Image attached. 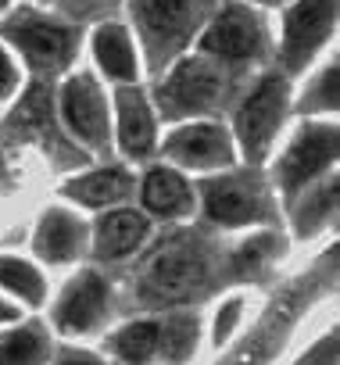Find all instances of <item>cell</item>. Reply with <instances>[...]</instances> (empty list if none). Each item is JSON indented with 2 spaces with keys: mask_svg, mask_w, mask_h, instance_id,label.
Here are the masks:
<instances>
[{
  "mask_svg": "<svg viewBox=\"0 0 340 365\" xmlns=\"http://www.w3.org/2000/svg\"><path fill=\"white\" fill-rule=\"evenodd\" d=\"M108 304H111L108 279L101 272H79L65 287V294L54 308V322H58V329L83 336V333H93L108 319Z\"/></svg>",
  "mask_w": 340,
  "mask_h": 365,
  "instance_id": "11",
  "label": "cell"
},
{
  "mask_svg": "<svg viewBox=\"0 0 340 365\" xmlns=\"http://www.w3.org/2000/svg\"><path fill=\"white\" fill-rule=\"evenodd\" d=\"M287 111H290V83L283 72H265L244 93V101L233 111V125H237V140L251 165H258L269 154Z\"/></svg>",
  "mask_w": 340,
  "mask_h": 365,
  "instance_id": "7",
  "label": "cell"
},
{
  "mask_svg": "<svg viewBox=\"0 0 340 365\" xmlns=\"http://www.w3.org/2000/svg\"><path fill=\"white\" fill-rule=\"evenodd\" d=\"M197 43L205 58H215L230 68H247L269 54V22L254 4L219 0V11H212Z\"/></svg>",
  "mask_w": 340,
  "mask_h": 365,
  "instance_id": "5",
  "label": "cell"
},
{
  "mask_svg": "<svg viewBox=\"0 0 340 365\" xmlns=\"http://www.w3.org/2000/svg\"><path fill=\"white\" fill-rule=\"evenodd\" d=\"M15 304H8V301H0V322H15Z\"/></svg>",
  "mask_w": 340,
  "mask_h": 365,
  "instance_id": "32",
  "label": "cell"
},
{
  "mask_svg": "<svg viewBox=\"0 0 340 365\" xmlns=\"http://www.w3.org/2000/svg\"><path fill=\"white\" fill-rule=\"evenodd\" d=\"M244 4H254V8H279V4H290V0H244Z\"/></svg>",
  "mask_w": 340,
  "mask_h": 365,
  "instance_id": "33",
  "label": "cell"
},
{
  "mask_svg": "<svg viewBox=\"0 0 340 365\" xmlns=\"http://www.w3.org/2000/svg\"><path fill=\"white\" fill-rule=\"evenodd\" d=\"M61 194L76 205H86V208H111L118 201H125L133 194V175L125 168H93V172H83V175H72Z\"/></svg>",
  "mask_w": 340,
  "mask_h": 365,
  "instance_id": "17",
  "label": "cell"
},
{
  "mask_svg": "<svg viewBox=\"0 0 340 365\" xmlns=\"http://www.w3.org/2000/svg\"><path fill=\"white\" fill-rule=\"evenodd\" d=\"M0 36L11 47H19L29 68L40 76L65 72L79 51V26L40 8H15L0 22Z\"/></svg>",
  "mask_w": 340,
  "mask_h": 365,
  "instance_id": "4",
  "label": "cell"
},
{
  "mask_svg": "<svg viewBox=\"0 0 340 365\" xmlns=\"http://www.w3.org/2000/svg\"><path fill=\"white\" fill-rule=\"evenodd\" d=\"M308 283H294L283 297H279V304H276V312H269L265 315V322L258 326V333L230 358V361H222V365H265L269 358H272V351L283 344V336H287V322H290V315L297 312V304H304L308 301Z\"/></svg>",
  "mask_w": 340,
  "mask_h": 365,
  "instance_id": "13",
  "label": "cell"
},
{
  "mask_svg": "<svg viewBox=\"0 0 340 365\" xmlns=\"http://www.w3.org/2000/svg\"><path fill=\"white\" fill-rule=\"evenodd\" d=\"M336 208V179H315L308 190L294 197V230L297 237H315L329 226Z\"/></svg>",
  "mask_w": 340,
  "mask_h": 365,
  "instance_id": "20",
  "label": "cell"
},
{
  "mask_svg": "<svg viewBox=\"0 0 340 365\" xmlns=\"http://www.w3.org/2000/svg\"><path fill=\"white\" fill-rule=\"evenodd\" d=\"M93 58L101 65V72L122 86L136 83V47H133V33L122 22H101L93 29Z\"/></svg>",
  "mask_w": 340,
  "mask_h": 365,
  "instance_id": "18",
  "label": "cell"
},
{
  "mask_svg": "<svg viewBox=\"0 0 340 365\" xmlns=\"http://www.w3.org/2000/svg\"><path fill=\"white\" fill-rule=\"evenodd\" d=\"M58 365H104L101 358H93L90 351H65Z\"/></svg>",
  "mask_w": 340,
  "mask_h": 365,
  "instance_id": "31",
  "label": "cell"
},
{
  "mask_svg": "<svg viewBox=\"0 0 340 365\" xmlns=\"http://www.w3.org/2000/svg\"><path fill=\"white\" fill-rule=\"evenodd\" d=\"M333 108H336V61L322 65L319 76L308 83V90H304L301 101H297V111H304V115L333 111Z\"/></svg>",
  "mask_w": 340,
  "mask_h": 365,
  "instance_id": "26",
  "label": "cell"
},
{
  "mask_svg": "<svg viewBox=\"0 0 340 365\" xmlns=\"http://www.w3.org/2000/svg\"><path fill=\"white\" fill-rule=\"evenodd\" d=\"M0 287L22 297L26 304H40L47 294V279L40 276V269H33L29 262L11 258V255H0Z\"/></svg>",
  "mask_w": 340,
  "mask_h": 365,
  "instance_id": "25",
  "label": "cell"
},
{
  "mask_svg": "<svg viewBox=\"0 0 340 365\" xmlns=\"http://www.w3.org/2000/svg\"><path fill=\"white\" fill-rule=\"evenodd\" d=\"M279 251H283L279 237H269V233H258V237L244 240L226 262L230 279H262L265 269H272V262L279 258Z\"/></svg>",
  "mask_w": 340,
  "mask_h": 365,
  "instance_id": "23",
  "label": "cell"
},
{
  "mask_svg": "<svg viewBox=\"0 0 340 365\" xmlns=\"http://www.w3.org/2000/svg\"><path fill=\"white\" fill-rule=\"evenodd\" d=\"M237 86L240 68H230L205 54L176 58L172 68H165V79L158 83V111L168 122L219 115L222 108H230Z\"/></svg>",
  "mask_w": 340,
  "mask_h": 365,
  "instance_id": "2",
  "label": "cell"
},
{
  "mask_svg": "<svg viewBox=\"0 0 340 365\" xmlns=\"http://www.w3.org/2000/svg\"><path fill=\"white\" fill-rule=\"evenodd\" d=\"M197 315L194 312H172L158 319V358L168 365H183L197 347Z\"/></svg>",
  "mask_w": 340,
  "mask_h": 365,
  "instance_id": "21",
  "label": "cell"
},
{
  "mask_svg": "<svg viewBox=\"0 0 340 365\" xmlns=\"http://www.w3.org/2000/svg\"><path fill=\"white\" fill-rule=\"evenodd\" d=\"M336 29V0H290L279 36V65L301 72Z\"/></svg>",
  "mask_w": 340,
  "mask_h": 365,
  "instance_id": "8",
  "label": "cell"
},
{
  "mask_svg": "<svg viewBox=\"0 0 340 365\" xmlns=\"http://www.w3.org/2000/svg\"><path fill=\"white\" fill-rule=\"evenodd\" d=\"M15 86H19V68H15V61L8 58V51L0 47V101L11 97Z\"/></svg>",
  "mask_w": 340,
  "mask_h": 365,
  "instance_id": "30",
  "label": "cell"
},
{
  "mask_svg": "<svg viewBox=\"0 0 340 365\" xmlns=\"http://www.w3.org/2000/svg\"><path fill=\"white\" fill-rule=\"evenodd\" d=\"M111 354L122 365H147L158 358V319H140L111 336Z\"/></svg>",
  "mask_w": 340,
  "mask_h": 365,
  "instance_id": "24",
  "label": "cell"
},
{
  "mask_svg": "<svg viewBox=\"0 0 340 365\" xmlns=\"http://www.w3.org/2000/svg\"><path fill=\"white\" fill-rule=\"evenodd\" d=\"M61 118L65 129L90 150H108L111 125H108V104L90 72H76L61 86Z\"/></svg>",
  "mask_w": 340,
  "mask_h": 365,
  "instance_id": "10",
  "label": "cell"
},
{
  "mask_svg": "<svg viewBox=\"0 0 340 365\" xmlns=\"http://www.w3.org/2000/svg\"><path fill=\"white\" fill-rule=\"evenodd\" d=\"M33 247L51 265L76 262L83 255V247H86V226L72 212H65V208H47L43 219H40V226H36Z\"/></svg>",
  "mask_w": 340,
  "mask_h": 365,
  "instance_id": "15",
  "label": "cell"
},
{
  "mask_svg": "<svg viewBox=\"0 0 340 365\" xmlns=\"http://www.w3.org/2000/svg\"><path fill=\"white\" fill-rule=\"evenodd\" d=\"M115 115H118L122 150L129 158H147L154 150V108L136 83H129L115 93Z\"/></svg>",
  "mask_w": 340,
  "mask_h": 365,
  "instance_id": "14",
  "label": "cell"
},
{
  "mask_svg": "<svg viewBox=\"0 0 340 365\" xmlns=\"http://www.w3.org/2000/svg\"><path fill=\"white\" fill-rule=\"evenodd\" d=\"M165 158L187 168H230L233 165V140L219 122H190L180 125L165 140Z\"/></svg>",
  "mask_w": 340,
  "mask_h": 365,
  "instance_id": "12",
  "label": "cell"
},
{
  "mask_svg": "<svg viewBox=\"0 0 340 365\" xmlns=\"http://www.w3.org/2000/svg\"><path fill=\"white\" fill-rule=\"evenodd\" d=\"M201 208L215 226L240 230V226H258L272 222V194L269 182L254 168L240 172H222L201 182Z\"/></svg>",
  "mask_w": 340,
  "mask_h": 365,
  "instance_id": "6",
  "label": "cell"
},
{
  "mask_svg": "<svg viewBox=\"0 0 340 365\" xmlns=\"http://www.w3.org/2000/svg\"><path fill=\"white\" fill-rule=\"evenodd\" d=\"M47 358H51V344L43 326L29 322L0 333V365H47Z\"/></svg>",
  "mask_w": 340,
  "mask_h": 365,
  "instance_id": "22",
  "label": "cell"
},
{
  "mask_svg": "<svg viewBox=\"0 0 340 365\" xmlns=\"http://www.w3.org/2000/svg\"><path fill=\"white\" fill-rule=\"evenodd\" d=\"M333 158H336V125H326V122L301 125L287 154L276 165V182H279L283 197L294 201L301 190H308L315 179H322Z\"/></svg>",
  "mask_w": 340,
  "mask_h": 365,
  "instance_id": "9",
  "label": "cell"
},
{
  "mask_svg": "<svg viewBox=\"0 0 340 365\" xmlns=\"http://www.w3.org/2000/svg\"><path fill=\"white\" fill-rule=\"evenodd\" d=\"M219 0H129V15L143 58L154 72H165L205 29Z\"/></svg>",
  "mask_w": 340,
  "mask_h": 365,
  "instance_id": "3",
  "label": "cell"
},
{
  "mask_svg": "<svg viewBox=\"0 0 340 365\" xmlns=\"http://www.w3.org/2000/svg\"><path fill=\"white\" fill-rule=\"evenodd\" d=\"M147 240V219L133 208H115L93 226V255L101 262H118L140 251Z\"/></svg>",
  "mask_w": 340,
  "mask_h": 365,
  "instance_id": "16",
  "label": "cell"
},
{
  "mask_svg": "<svg viewBox=\"0 0 340 365\" xmlns=\"http://www.w3.org/2000/svg\"><path fill=\"white\" fill-rule=\"evenodd\" d=\"M240 315H244V301L240 297H230L219 308V315H215V344H226L230 340V333H233V326H237Z\"/></svg>",
  "mask_w": 340,
  "mask_h": 365,
  "instance_id": "28",
  "label": "cell"
},
{
  "mask_svg": "<svg viewBox=\"0 0 340 365\" xmlns=\"http://www.w3.org/2000/svg\"><path fill=\"white\" fill-rule=\"evenodd\" d=\"M215 276V247L197 230L168 233L136 269L133 297L147 308H172L187 304L201 290H208Z\"/></svg>",
  "mask_w": 340,
  "mask_h": 365,
  "instance_id": "1",
  "label": "cell"
},
{
  "mask_svg": "<svg viewBox=\"0 0 340 365\" xmlns=\"http://www.w3.org/2000/svg\"><path fill=\"white\" fill-rule=\"evenodd\" d=\"M11 8V0H0V11H8Z\"/></svg>",
  "mask_w": 340,
  "mask_h": 365,
  "instance_id": "34",
  "label": "cell"
},
{
  "mask_svg": "<svg viewBox=\"0 0 340 365\" xmlns=\"http://www.w3.org/2000/svg\"><path fill=\"white\" fill-rule=\"evenodd\" d=\"M143 205L158 219H187L194 212V187L176 168H150L143 175Z\"/></svg>",
  "mask_w": 340,
  "mask_h": 365,
  "instance_id": "19",
  "label": "cell"
},
{
  "mask_svg": "<svg viewBox=\"0 0 340 365\" xmlns=\"http://www.w3.org/2000/svg\"><path fill=\"white\" fill-rule=\"evenodd\" d=\"M297 365H336V336L329 333V336H322Z\"/></svg>",
  "mask_w": 340,
  "mask_h": 365,
  "instance_id": "29",
  "label": "cell"
},
{
  "mask_svg": "<svg viewBox=\"0 0 340 365\" xmlns=\"http://www.w3.org/2000/svg\"><path fill=\"white\" fill-rule=\"evenodd\" d=\"M43 4H51V0H43Z\"/></svg>",
  "mask_w": 340,
  "mask_h": 365,
  "instance_id": "35",
  "label": "cell"
},
{
  "mask_svg": "<svg viewBox=\"0 0 340 365\" xmlns=\"http://www.w3.org/2000/svg\"><path fill=\"white\" fill-rule=\"evenodd\" d=\"M118 4H122V0H51L54 15H61V19L76 22V26L79 22H90V19H104Z\"/></svg>",
  "mask_w": 340,
  "mask_h": 365,
  "instance_id": "27",
  "label": "cell"
}]
</instances>
